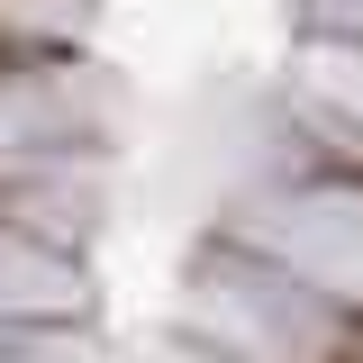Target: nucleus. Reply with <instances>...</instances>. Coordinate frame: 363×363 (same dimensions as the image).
<instances>
[{
	"label": "nucleus",
	"instance_id": "nucleus-3",
	"mask_svg": "<svg viewBox=\"0 0 363 363\" xmlns=\"http://www.w3.org/2000/svg\"><path fill=\"white\" fill-rule=\"evenodd\" d=\"M182 363H227V354H182Z\"/></svg>",
	"mask_w": 363,
	"mask_h": 363
},
{
	"label": "nucleus",
	"instance_id": "nucleus-2",
	"mask_svg": "<svg viewBox=\"0 0 363 363\" xmlns=\"http://www.w3.org/2000/svg\"><path fill=\"white\" fill-rule=\"evenodd\" d=\"M55 309H82V272L55 245L0 227V327H45Z\"/></svg>",
	"mask_w": 363,
	"mask_h": 363
},
{
	"label": "nucleus",
	"instance_id": "nucleus-1",
	"mask_svg": "<svg viewBox=\"0 0 363 363\" xmlns=\"http://www.w3.org/2000/svg\"><path fill=\"white\" fill-rule=\"evenodd\" d=\"M272 236V272H291L300 291H327V300H363V191H300Z\"/></svg>",
	"mask_w": 363,
	"mask_h": 363
}]
</instances>
